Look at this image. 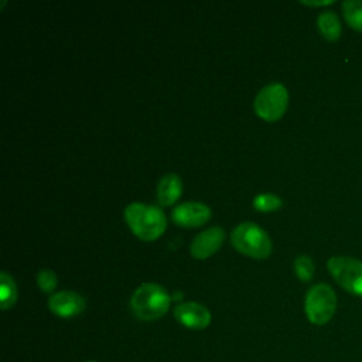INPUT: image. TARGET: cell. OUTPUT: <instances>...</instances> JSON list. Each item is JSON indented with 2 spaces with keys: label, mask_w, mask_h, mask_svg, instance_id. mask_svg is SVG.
I'll return each instance as SVG.
<instances>
[{
  "label": "cell",
  "mask_w": 362,
  "mask_h": 362,
  "mask_svg": "<svg viewBox=\"0 0 362 362\" xmlns=\"http://www.w3.org/2000/svg\"><path fill=\"white\" fill-rule=\"evenodd\" d=\"M123 215L130 230L144 242L158 239L167 228V216L156 205L132 202L124 208Z\"/></svg>",
  "instance_id": "6da1fadb"
},
{
  "label": "cell",
  "mask_w": 362,
  "mask_h": 362,
  "mask_svg": "<svg viewBox=\"0 0 362 362\" xmlns=\"http://www.w3.org/2000/svg\"><path fill=\"white\" fill-rule=\"evenodd\" d=\"M170 303L171 297L164 287L156 283H144L133 291L130 308L139 320L154 321L168 311Z\"/></svg>",
  "instance_id": "7a4b0ae2"
},
{
  "label": "cell",
  "mask_w": 362,
  "mask_h": 362,
  "mask_svg": "<svg viewBox=\"0 0 362 362\" xmlns=\"http://www.w3.org/2000/svg\"><path fill=\"white\" fill-rule=\"evenodd\" d=\"M232 246L253 259H266L272 255L273 245L269 235L255 222H242L230 232Z\"/></svg>",
  "instance_id": "3957f363"
},
{
  "label": "cell",
  "mask_w": 362,
  "mask_h": 362,
  "mask_svg": "<svg viewBox=\"0 0 362 362\" xmlns=\"http://www.w3.org/2000/svg\"><path fill=\"white\" fill-rule=\"evenodd\" d=\"M337 296L332 287L325 283L314 284L305 294L304 311L308 321L314 325L327 324L335 314Z\"/></svg>",
  "instance_id": "277c9868"
},
{
  "label": "cell",
  "mask_w": 362,
  "mask_h": 362,
  "mask_svg": "<svg viewBox=\"0 0 362 362\" xmlns=\"http://www.w3.org/2000/svg\"><path fill=\"white\" fill-rule=\"evenodd\" d=\"M288 92L286 86L280 82L269 83L259 90L255 98L253 107L259 117L266 122L279 120L287 109Z\"/></svg>",
  "instance_id": "5b68a950"
},
{
  "label": "cell",
  "mask_w": 362,
  "mask_h": 362,
  "mask_svg": "<svg viewBox=\"0 0 362 362\" xmlns=\"http://www.w3.org/2000/svg\"><path fill=\"white\" fill-rule=\"evenodd\" d=\"M332 279L348 293L362 297V262L349 256H332L327 262Z\"/></svg>",
  "instance_id": "8992f818"
},
{
  "label": "cell",
  "mask_w": 362,
  "mask_h": 362,
  "mask_svg": "<svg viewBox=\"0 0 362 362\" xmlns=\"http://www.w3.org/2000/svg\"><path fill=\"white\" fill-rule=\"evenodd\" d=\"M211 218V208L202 202L189 201L177 205L171 212V219L175 225L182 228H197L208 222Z\"/></svg>",
  "instance_id": "52a82bcc"
},
{
  "label": "cell",
  "mask_w": 362,
  "mask_h": 362,
  "mask_svg": "<svg viewBox=\"0 0 362 362\" xmlns=\"http://www.w3.org/2000/svg\"><path fill=\"white\" fill-rule=\"evenodd\" d=\"M225 240V230L221 226H211L199 232L189 245V253L194 259L202 260L216 253Z\"/></svg>",
  "instance_id": "ba28073f"
},
{
  "label": "cell",
  "mask_w": 362,
  "mask_h": 362,
  "mask_svg": "<svg viewBox=\"0 0 362 362\" xmlns=\"http://www.w3.org/2000/svg\"><path fill=\"white\" fill-rule=\"evenodd\" d=\"M48 307L52 314L61 318H71L83 313L85 298L72 290H62L54 293L48 300Z\"/></svg>",
  "instance_id": "9c48e42d"
},
{
  "label": "cell",
  "mask_w": 362,
  "mask_h": 362,
  "mask_svg": "<svg viewBox=\"0 0 362 362\" xmlns=\"http://www.w3.org/2000/svg\"><path fill=\"white\" fill-rule=\"evenodd\" d=\"M174 317L181 325L191 329H204L211 322L209 310L195 301H185L175 305Z\"/></svg>",
  "instance_id": "30bf717a"
},
{
  "label": "cell",
  "mask_w": 362,
  "mask_h": 362,
  "mask_svg": "<svg viewBox=\"0 0 362 362\" xmlns=\"http://www.w3.org/2000/svg\"><path fill=\"white\" fill-rule=\"evenodd\" d=\"M182 194V181L177 174H165L157 184V201L163 206L175 204Z\"/></svg>",
  "instance_id": "8fae6325"
},
{
  "label": "cell",
  "mask_w": 362,
  "mask_h": 362,
  "mask_svg": "<svg viewBox=\"0 0 362 362\" xmlns=\"http://www.w3.org/2000/svg\"><path fill=\"white\" fill-rule=\"evenodd\" d=\"M317 27L320 34L327 41H337L341 37L342 27L338 16L334 11H322L317 17Z\"/></svg>",
  "instance_id": "7c38bea8"
},
{
  "label": "cell",
  "mask_w": 362,
  "mask_h": 362,
  "mask_svg": "<svg viewBox=\"0 0 362 362\" xmlns=\"http://www.w3.org/2000/svg\"><path fill=\"white\" fill-rule=\"evenodd\" d=\"M17 300V286L14 279L7 273H0V307L1 310H8L16 304Z\"/></svg>",
  "instance_id": "4fadbf2b"
},
{
  "label": "cell",
  "mask_w": 362,
  "mask_h": 362,
  "mask_svg": "<svg viewBox=\"0 0 362 362\" xmlns=\"http://www.w3.org/2000/svg\"><path fill=\"white\" fill-rule=\"evenodd\" d=\"M341 7L346 24L352 30L362 33V0H344Z\"/></svg>",
  "instance_id": "5bb4252c"
},
{
  "label": "cell",
  "mask_w": 362,
  "mask_h": 362,
  "mask_svg": "<svg viewBox=\"0 0 362 362\" xmlns=\"http://www.w3.org/2000/svg\"><path fill=\"white\" fill-rule=\"evenodd\" d=\"M283 205L280 197L274 194H259L253 198V206L259 212H272Z\"/></svg>",
  "instance_id": "9a60e30c"
},
{
  "label": "cell",
  "mask_w": 362,
  "mask_h": 362,
  "mask_svg": "<svg viewBox=\"0 0 362 362\" xmlns=\"http://www.w3.org/2000/svg\"><path fill=\"white\" fill-rule=\"evenodd\" d=\"M294 272L296 276L301 281H310L314 276V263L313 259L307 255H300L294 260Z\"/></svg>",
  "instance_id": "2e32d148"
},
{
  "label": "cell",
  "mask_w": 362,
  "mask_h": 362,
  "mask_svg": "<svg viewBox=\"0 0 362 362\" xmlns=\"http://www.w3.org/2000/svg\"><path fill=\"white\" fill-rule=\"evenodd\" d=\"M37 284L42 293L51 294V293H54V290L58 284L57 274L51 269H41L37 273Z\"/></svg>",
  "instance_id": "e0dca14e"
},
{
  "label": "cell",
  "mask_w": 362,
  "mask_h": 362,
  "mask_svg": "<svg viewBox=\"0 0 362 362\" xmlns=\"http://www.w3.org/2000/svg\"><path fill=\"white\" fill-rule=\"evenodd\" d=\"M301 4H305V6H311V7H320V6H329V4H332L334 3V0H317V1H314V0H301L300 1Z\"/></svg>",
  "instance_id": "ac0fdd59"
},
{
  "label": "cell",
  "mask_w": 362,
  "mask_h": 362,
  "mask_svg": "<svg viewBox=\"0 0 362 362\" xmlns=\"http://www.w3.org/2000/svg\"><path fill=\"white\" fill-rule=\"evenodd\" d=\"M89 362H95V361H89Z\"/></svg>",
  "instance_id": "d6986e66"
}]
</instances>
